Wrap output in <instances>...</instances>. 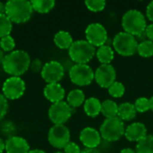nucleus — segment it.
I'll return each instance as SVG.
<instances>
[{
	"mask_svg": "<svg viewBox=\"0 0 153 153\" xmlns=\"http://www.w3.org/2000/svg\"><path fill=\"white\" fill-rule=\"evenodd\" d=\"M30 62V55L26 51L17 49L5 55L2 66L7 74L20 77L28 71Z\"/></svg>",
	"mask_w": 153,
	"mask_h": 153,
	"instance_id": "nucleus-1",
	"label": "nucleus"
},
{
	"mask_svg": "<svg viewBox=\"0 0 153 153\" xmlns=\"http://www.w3.org/2000/svg\"><path fill=\"white\" fill-rule=\"evenodd\" d=\"M33 13L30 1L10 0L5 4V14L13 23H24L28 22Z\"/></svg>",
	"mask_w": 153,
	"mask_h": 153,
	"instance_id": "nucleus-2",
	"label": "nucleus"
},
{
	"mask_svg": "<svg viewBox=\"0 0 153 153\" xmlns=\"http://www.w3.org/2000/svg\"><path fill=\"white\" fill-rule=\"evenodd\" d=\"M122 27L125 32L137 38L145 32L147 28L146 18L144 14L138 10H129L122 17Z\"/></svg>",
	"mask_w": 153,
	"mask_h": 153,
	"instance_id": "nucleus-3",
	"label": "nucleus"
},
{
	"mask_svg": "<svg viewBox=\"0 0 153 153\" xmlns=\"http://www.w3.org/2000/svg\"><path fill=\"white\" fill-rule=\"evenodd\" d=\"M68 54L75 64H88L96 55V48L86 39H79L74 41Z\"/></svg>",
	"mask_w": 153,
	"mask_h": 153,
	"instance_id": "nucleus-4",
	"label": "nucleus"
},
{
	"mask_svg": "<svg viewBox=\"0 0 153 153\" xmlns=\"http://www.w3.org/2000/svg\"><path fill=\"white\" fill-rule=\"evenodd\" d=\"M138 44L134 36L125 31L117 33L112 40L114 50L123 56H131L137 53Z\"/></svg>",
	"mask_w": 153,
	"mask_h": 153,
	"instance_id": "nucleus-5",
	"label": "nucleus"
},
{
	"mask_svg": "<svg viewBox=\"0 0 153 153\" xmlns=\"http://www.w3.org/2000/svg\"><path fill=\"white\" fill-rule=\"evenodd\" d=\"M125 124L118 117L106 118L100 128L101 138L108 142H117L123 135H125Z\"/></svg>",
	"mask_w": 153,
	"mask_h": 153,
	"instance_id": "nucleus-6",
	"label": "nucleus"
},
{
	"mask_svg": "<svg viewBox=\"0 0 153 153\" xmlns=\"http://www.w3.org/2000/svg\"><path fill=\"white\" fill-rule=\"evenodd\" d=\"M69 77L77 86H88L94 80V71L87 64H75L69 70Z\"/></svg>",
	"mask_w": 153,
	"mask_h": 153,
	"instance_id": "nucleus-7",
	"label": "nucleus"
},
{
	"mask_svg": "<svg viewBox=\"0 0 153 153\" xmlns=\"http://www.w3.org/2000/svg\"><path fill=\"white\" fill-rule=\"evenodd\" d=\"M70 131L65 125H54L48 134V143L56 149H64L70 143Z\"/></svg>",
	"mask_w": 153,
	"mask_h": 153,
	"instance_id": "nucleus-8",
	"label": "nucleus"
},
{
	"mask_svg": "<svg viewBox=\"0 0 153 153\" xmlns=\"http://www.w3.org/2000/svg\"><path fill=\"white\" fill-rule=\"evenodd\" d=\"M3 95L11 100L21 98L25 91V82L21 77L11 76L7 78L2 87Z\"/></svg>",
	"mask_w": 153,
	"mask_h": 153,
	"instance_id": "nucleus-9",
	"label": "nucleus"
},
{
	"mask_svg": "<svg viewBox=\"0 0 153 153\" xmlns=\"http://www.w3.org/2000/svg\"><path fill=\"white\" fill-rule=\"evenodd\" d=\"M72 114L73 108L64 100L53 103L48 109V117L54 125H65Z\"/></svg>",
	"mask_w": 153,
	"mask_h": 153,
	"instance_id": "nucleus-10",
	"label": "nucleus"
},
{
	"mask_svg": "<svg viewBox=\"0 0 153 153\" xmlns=\"http://www.w3.org/2000/svg\"><path fill=\"white\" fill-rule=\"evenodd\" d=\"M85 37L86 40L95 48L106 45L108 39L107 30L102 24L98 22L91 23L87 26L85 30Z\"/></svg>",
	"mask_w": 153,
	"mask_h": 153,
	"instance_id": "nucleus-11",
	"label": "nucleus"
},
{
	"mask_svg": "<svg viewBox=\"0 0 153 153\" xmlns=\"http://www.w3.org/2000/svg\"><path fill=\"white\" fill-rule=\"evenodd\" d=\"M42 79L48 83H58L65 75V68L63 65L57 61H49L43 65L40 72Z\"/></svg>",
	"mask_w": 153,
	"mask_h": 153,
	"instance_id": "nucleus-12",
	"label": "nucleus"
},
{
	"mask_svg": "<svg viewBox=\"0 0 153 153\" xmlns=\"http://www.w3.org/2000/svg\"><path fill=\"white\" fill-rule=\"evenodd\" d=\"M117 73L112 65H100L94 72V80L101 88L108 89L116 82Z\"/></svg>",
	"mask_w": 153,
	"mask_h": 153,
	"instance_id": "nucleus-13",
	"label": "nucleus"
},
{
	"mask_svg": "<svg viewBox=\"0 0 153 153\" xmlns=\"http://www.w3.org/2000/svg\"><path fill=\"white\" fill-rule=\"evenodd\" d=\"M80 141L85 148L96 149L101 142V135L95 128L85 127L80 133Z\"/></svg>",
	"mask_w": 153,
	"mask_h": 153,
	"instance_id": "nucleus-14",
	"label": "nucleus"
},
{
	"mask_svg": "<svg viewBox=\"0 0 153 153\" xmlns=\"http://www.w3.org/2000/svg\"><path fill=\"white\" fill-rule=\"evenodd\" d=\"M30 151L28 142L22 137L12 135L5 141L6 153H28Z\"/></svg>",
	"mask_w": 153,
	"mask_h": 153,
	"instance_id": "nucleus-15",
	"label": "nucleus"
},
{
	"mask_svg": "<svg viewBox=\"0 0 153 153\" xmlns=\"http://www.w3.org/2000/svg\"><path fill=\"white\" fill-rule=\"evenodd\" d=\"M125 136L129 142L139 143L147 136V128L141 122H134L129 125L125 131Z\"/></svg>",
	"mask_w": 153,
	"mask_h": 153,
	"instance_id": "nucleus-16",
	"label": "nucleus"
},
{
	"mask_svg": "<svg viewBox=\"0 0 153 153\" xmlns=\"http://www.w3.org/2000/svg\"><path fill=\"white\" fill-rule=\"evenodd\" d=\"M45 98L53 103L63 101L65 96V91L60 83H48L43 91Z\"/></svg>",
	"mask_w": 153,
	"mask_h": 153,
	"instance_id": "nucleus-17",
	"label": "nucleus"
},
{
	"mask_svg": "<svg viewBox=\"0 0 153 153\" xmlns=\"http://www.w3.org/2000/svg\"><path fill=\"white\" fill-rule=\"evenodd\" d=\"M83 108L88 117H96L101 113V102L97 98H89L85 100Z\"/></svg>",
	"mask_w": 153,
	"mask_h": 153,
	"instance_id": "nucleus-18",
	"label": "nucleus"
},
{
	"mask_svg": "<svg viewBox=\"0 0 153 153\" xmlns=\"http://www.w3.org/2000/svg\"><path fill=\"white\" fill-rule=\"evenodd\" d=\"M136 109L134 105L130 102H125L118 106V113L117 117L124 122V121H131L136 116Z\"/></svg>",
	"mask_w": 153,
	"mask_h": 153,
	"instance_id": "nucleus-19",
	"label": "nucleus"
},
{
	"mask_svg": "<svg viewBox=\"0 0 153 153\" xmlns=\"http://www.w3.org/2000/svg\"><path fill=\"white\" fill-rule=\"evenodd\" d=\"M54 43L57 48L61 49H69L72 44L74 43V39L72 35L68 31L60 30L55 34Z\"/></svg>",
	"mask_w": 153,
	"mask_h": 153,
	"instance_id": "nucleus-20",
	"label": "nucleus"
},
{
	"mask_svg": "<svg viewBox=\"0 0 153 153\" xmlns=\"http://www.w3.org/2000/svg\"><path fill=\"white\" fill-rule=\"evenodd\" d=\"M96 56L101 65H110L114 59L115 53L109 45H104L96 50Z\"/></svg>",
	"mask_w": 153,
	"mask_h": 153,
	"instance_id": "nucleus-21",
	"label": "nucleus"
},
{
	"mask_svg": "<svg viewBox=\"0 0 153 153\" xmlns=\"http://www.w3.org/2000/svg\"><path fill=\"white\" fill-rule=\"evenodd\" d=\"M66 100H67L66 101L67 104L72 108H79L80 106H82L85 102L86 100H85V95L83 91L82 90L75 89V90L71 91L68 93Z\"/></svg>",
	"mask_w": 153,
	"mask_h": 153,
	"instance_id": "nucleus-22",
	"label": "nucleus"
},
{
	"mask_svg": "<svg viewBox=\"0 0 153 153\" xmlns=\"http://www.w3.org/2000/svg\"><path fill=\"white\" fill-rule=\"evenodd\" d=\"M118 105L114 100H106L101 102V114L106 118H111L117 117Z\"/></svg>",
	"mask_w": 153,
	"mask_h": 153,
	"instance_id": "nucleus-23",
	"label": "nucleus"
},
{
	"mask_svg": "<svg viewBox=\"0 0 153 153\" xmlns=\"http://www.w3.org/2000/svg\"><path fill=\"white\" fill-rule=\"evenodd\" d=\"M30 3L33 11H36L39 13H47L50 12L56 4L54 0H32Z\"/></svg>",
	"mask_w": 153,
	"mask_h": 153,
	"instance_id": "nucleus-24",
	"label": "nucleus"
},
{
	"mask_svg": "<svg viewBox=\"0 0 153 153\" xmlns=\"http://www.w3.org/2000/svg\"><path fill=\"white\" fill-rule=\"evenodd\" d=\"M136 153H153V135H147L137 143Z\"/></svg>",
	"mask_w": 153,
	"mask_h": 153,
	"instance_id": "nucleus-25",
	"label": "nucleus"
},
{
	"mask_svg": "<svg viewBox=\"0 0 153 153\" xmlns=\"http://www.w3.org/2000/svg\"><path fill=\"white\" fill-rule=\"evenodd\" d=\"M137 53L142 57H151L153 56V42L146 39L143 40L138 44Z\"/></svg>",
	"mask_w": 153,
	"mask_h": 153,
	"instance_id": "nucleus-26",
	"label": "nucleus"
},
{
	"mask_svg": "<svg viewBox=\"0 0 153 153\" xmlns=\"http://www.w3.org/2000/svg\"><path fill=\"white\" fill-rule=\"evenodd\" d=\"M13 29V22L5 13L0 14V39L9 36Z\"/></svg>",
	"mask_w": 153,
	"mask_h": 153,
	"instance_id": "nucleus-27",
	"label": "nucleus"
},
{
	"mask_svg": "<svg viewBox=\"0 0 153 153\" xmlns=\"http://www.w3.org/2000/svg\"><path fill=\"white\" fill-rule=\"evenodd\" d=\"M108 90L109 95L112 96L113 98H121L124 96V94L126 92L125 85L122 82H117V81Z\"/></svg>",
	"mask_w": 153,
	"mask_h": 153,
	"instance_id": "nucleus-28",
	"label": "nucleus"
},
{
	"mask_svg": "<svg viewBox=\"0 0 153 153\" xmlns=\"http://www.w3.org/2000/svg\"><path fill=\"white\" fill-rule=\"evenodd\" d=\"M14 48H15V40L11 35L1 38V39H0V48L4 52L10 53V52L14 50Z\"/></svg>",
	"mask_w": 153,
	"mask_h": 153,
	"instance_id": "nucleus-29",
	"label": "nucleus"
},
{
	"mask_svg": "<svg viewBox=\"0 0 153 153\" xmlns=\"http://www.w3.org/2000/svg\"><path fill=\"white\" fill-rule=\"evenodd\" d=\"M106 1L104 0H87L85 1L86 7L91 12H100L106 7Z\"/></svg>",
	"mask_w": 153,
	"mask_h": 153,
	"instance_id": "nucleus-30",
	"label": "nucleus"
},
{
	"mask_svg": "<svg viewBox=\"0 0 153 153\" xmlns=\"http://www.w3.org/2000/svg\"><path fill=\"white\" fill-rule=\"evenodd\" d=\"M134 108L137 112L139 113H145L148 110L151 109V105H150V99L142 97L139 98L135 100L134 102Z\"/></svg>",
	"mask_w": 153,
	"mask_h": 153,
	"instance_id": "nucleus-31",
	"label": "nucleus"
},
{
	"mask_svg": "<svg viewBox=\"0 0 153 153\" xmlns=\"http://www.w3.org/2000/svg\"><path fill=\"white\" fill-rule=\"evenodd\" d=\"M8 111V100L7 99L0 93V121L5 117Z\"/></svg>",
	"mask_w": 153,
	"mask_h": 153,
	"instance_id": "nucleus-32",
	"label": "nucleus"
},
{
	"mask_svg": "<svg viewBox=\"0 0 153 153\" xmlns=\"http://www.w3.org/2000/svg\"><path fill=\"white\" fill-rule=\"evenodd\" d=\"M65 153H81L82 150L80 149L79 145L76 144L74 142H70L65 148H64Z\"/></svg>",
	"mask_w": 153,
	"mask_h": 153,
	"instance_id": "nucleus-33",
	"label": "nucleus"
},
{
	"mask_svg": "<svg viewBox=\"0 0 153 153\" xmlns=\"http://www.w3.org/2000/svg\"><path fill=\"white\" fill-rule=\"evenodd\" d=\"M30 68L33 73H39V72H41L43 65H42V63L39 59H34L30 62Z\"/></svg>",
	"mask_w": 153,
	"mask_h": 153,
	"instance_id": "nucleus-34",
	"label": "nucleus"
},
{
	"mask_svg": "<svg viewBox=\"0 0 153 153\" xmlns=\"http://www.w3.org/2000/svg\"><path fill=\"white\" fill-rule=\"evenodd\" d=\"M146 15L148 19L153 23V1L150 2L146 7Z\"/></svg>",
	"mask_w": 153,
	"mask_h": 153,
	"instance_id": "nucleus-35",
	"label": "nucleus"
},
{
	"mask_svg": "<svg viewBox=\"0 0 153 153\" xmlns=\"http://www.w3.org/2000/svg\"><path fill=\"white\" fill-rule=\"evenodd\" d=\"M145 35L149 40L153 42V23L147 25V28L145 30Z\"/></svg>",
	"mask_w": 153,
	"mask_h": 153,
	"instance_id": "nucleus-36",
	"label": "nucleus"
},
{
	"mask_svg": "<svg viewBox=\"0 0 153 153\" xmlns=\"http://www.w3.org/2000/svg\"><path fill=\"white\" fill-rule=\"evenodd\" d=\"M81 153H100V152L97 149H90V148H85L82 151Z\"/></svg>",
	"mask_w": 153,
	"mask_h": 153,
	"instance_id": "nucleus-37",
	"label": "nucleus"
},
{
	"mask_svg": "<svg viewBox=\"0 0 153 153\" xmlns=\"http://www.w3.org/2000/svg\"><path fill=\"white\" fill-rule=\"evenodd\" d=\"M5 151V141L0 138V153H3Z\"/></svg>",
	"mask_w": 153,
	"mask_h": 153,
	"instance_id": "nucleus-38",
	"label": "nucleus"
},
{
	"mask_svg": "<svg viewBox=\"0 0 153 153\" xmlns=\"http://www.w3.org/2000/svg\"><path fill=\"white\" fill-rule=\"evenodd\" d=\"M119 153H136V152L131 148H126V149H123Z\"/></svg>",
	"mask_w": 153,
	"mask_h": 153,
	"instance_id": "nucleus-39",
	"label": "nucleus"
},
{
	"mask_svg": "<svg viewBox=\"0 0 153 153\" xmlns=\"http://www.w3.org/2000/svg\"><path fill=\"white\" fill-rule=\"evenodd\" d=\"M5 13V4L0 2V14H3Z\"/></svg>",
	"mask_w": 153,
	"mask_h": 153,
	"instance_id": "nucleus-40",
	"label": "nucleus"
},
{
	"mask_svg": "<svg viewBox=\"0 0 153 153\" xmlns=\"http://www.w3.org/2000/svg\"><path fill=\"white\" fill-rule=\"evenodd\" d=\"M28 153H46L43 150H39V149H35V150H30Z\"/></svg>",
	"mask_w": 153,
	"mask_h": 153,
	"instance_id": "nucleus-41",
	"label": "nucleus"
},
{
	"mask_svg": "<svg viewBox=\"0 0 153 153\" xmlns=\"http://www.w3.org/2000/svg\"><path fill=\"white\" fill-rule=\"evenodd\" d=\"M4 56H4V51L0 48V64H2V63H3Z\"/></svg>",
	"mask_w": 153,
	"mask_h": 153,
	"instance_id": "nucleus-42",
	"label": "nucleus"
},
{
	"mask_svg": "<svg viewBox=\"0 0 153 153\" xmlns=\"http://www.w3.org/2000/svg\"><path fill=\"white\" fill-rule=\"evenodd\" d=\"M150 105H151V109L153 111V96L150 99Z\"/></svg>",
	"mask_w": 153,
	"mask_h": 153,
	"instance_id": "nucleus-43",
	"label": "nucleus"
},
{
	"mask_svg": "<svg viewBox=\"0 0 153 153\" xmlns=\"http://www.w3.org/2000/svg\"><path fill=\"white\" fill-rule=\"evenodd\" d=\"M55 153H65L64 152H55Z\"/></svg>",
	"mask_w": 153,
	"mask_h": 153,
	"instance_id": "nucleus-44",
	"label": "nucleus"
}]
</instances>
